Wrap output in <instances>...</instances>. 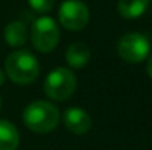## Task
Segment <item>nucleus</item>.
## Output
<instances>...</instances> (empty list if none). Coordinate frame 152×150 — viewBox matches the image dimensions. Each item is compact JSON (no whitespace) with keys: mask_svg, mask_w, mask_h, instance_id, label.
<instances>
[{"mask_svg":"<svg viewBox=\"0 0 152 150\" xmlns=\"http://www.w3.org/2000/svg\"><path fill=\"white\" fill-rule=\"evenodd\" d=\"M4 71L10 81L19 86H27L39 77L40 65L33 53L27 50H16L6 57Z\"/></svg>","mask_w":152,"mask_h":150,"instance_id":"1","label":"nucleus"},{"mask_svg":"<svg viewBox=\"0 0 152 150\" xmlns=\"http://www.w3.org/2000/svg\"><path fill=\"white\" fill-rule=\"evenodd\" d=\"M24 124L37 134H46L56 128L59 122L58 107L46 100H36L24 110Z\"/></svg>","mask_w":152,"mask_h":150,"instance_id":"2","label":"nucleus"},{"mask_svg":"<svg viewBox=\"0 0 152 150\" xmlns=\"http://www.w3.org/2000/svg\"><path fill=\"white\" fill-rule=\"evenodd\" d=\"M77 88L75 74L68 68H56L49 72L45 81V93L52 100L62 101L69 99Z\"/></svg>","mask_w":152,"mask_h":150,"instance_id":"3","label":"nucleus"},{"mask_svg":"<svg viewBox=\"0 0 152 150\" xmlns=\"http://www.w3.org/2000/svg\"><path fill=\"white\" fill-rule=\"evenodd\" d=\"M59 38L61 33L58 24L52 18L42 16L34 21L31 28V41L36 50L42 53H49L58 46Z\"/></svg>","mask_w":152,"mask_h":150,"instance_id":"4","label":"nucleus"},{"mask_svg":"<svg viewBox=\"0 0 152 150\" xmlns=\"http://www.w3.org/2000/svg\"><path fill=\"white\" fill-rule=\"evenodd\" d=\"M118 56L130 63H139L145 60L151 51V43L146 36L140 33L124 34L117 44Z\"/></svg>","mask_w":152,"mask_h":150,"instance_id":"5","label":"nucleus"},{"mask_svg":"<svg viewBox=\"0 0 152 150\" xmlns=\"http://www.w3.org/2000/svg\"><path fill=\"white\" fill-rule=\"evenodd\" d=\"M58 16L62 27L69 31H80L89 24L90 12L86 3L80 0H66L61 4Z\"/></svg>","mask_w":152,"mask_h":150,"instance_id":"6","label":"nucleus"},{"mask_svg":"<svg viewBox=\"0 0 152 150\" xmlns=\"http://www.w3.org/2000/svg\"><path fill=\"white\" fill-rule=\"evenodd\" d=\"M64 125L65 128L77 136L86 134L90 128H92V116L81 107H69L64 112Z\"/></svg>","mask_w":152,"mask_h":150,"instance_id":"7","label":"nucleus"},{"mask_svg":"<svg viewBox=\"0 0 152 150\" xmlns=\"http://www.w3.org/2000/svg\"><path fill=\"white\" fill-rule=\"evenodd\" d=\"M90 56H92V51L90 47L81 41L78 43H72L65 53V59H66V63L74 68V69H81L84 68L89 60H90Z\"/></svg>","mask_w":152,"mask_h":150,"instance_id":"8","label":"nucleus"},{"mask_svg":"<svg viewBox=\"0 0 152 150\" xmlns=\"http://www.w3.org/2000/svg\"><path fill=\"white\" fill-rule=\"evenodd\" d=\"M28 40V30L24 22L13 21L4 28V41L10 47H21Z\"/></svg>","mask_w":152,"mask_h":150,"instance_id":"9","label":"nucleus"},{"mask_svg":"<svg viewBox=\"0 0 152 150\" xmlns=\"http://www.w3.org/2000/svg\"><path fill=\"white\" fill-rule=\"evenodd\" d=\"M19 146V133L16 127L0 119V150H16Z\"/></svg>","mask_w":152,"mask_h":150,"instance_id":"10","label":"nucleus"},{"mask_svg":"<svg viewBox=\"0 0 152 150\" xmlns=\"http://www.w3.org/2000/svg\"><path fill=\"white\" fill-rule=\"evenodd\" d=\"M149 6V0H118V13L126 19L140 18Z\"/></svg>","mask_w":152,"mask_h":150,"instance_id":"11","label":"nucleus"},{"mask_svg":"<svg viewBox=\"0 0 152 150\" xmlns=\"http://www.w3.org/2000/svg\"><path fill=\"white\" fill-rule=\"evenodd\" d=\"M31 9L37 13H48L55 6V0H28Z\"/></svg>","mask_w":152,"mask_h":150,"instance_id":"12","label":"nucleus"},{"mask_svg":"<svg viewBox=\"0 0 152 150\" xmlns=\"http://www.w3.org/2000/svg\"><path fill=\"white\" fill-rule=\"evenodd\" d=\"M146 72H148L149 78L152 80V56H149V60H148V65H146Z\"/></svg>","mask_w":152,"mask_h":150,"instance_id":"13","label":"nucleus"},{"mask_svg":"<svg viewBox=\"0 0 152 150\" xmlns=\"http://www.w3.org/2000/svg\"><path fill=\"white\" fill-rule=\"evenodd\" d=\"M4 84V72L0 69V86H3Z\"/></svg>","mask_w":152,"mask_h":150,"instance_id":"14","label":"nucleus"},{"mask_svg":"<svg viewBox=\"0 0 152 150\" xmlns=\"http://www.w3.org/2000/svg\"><path fill=\"white\" fill-rule=\"evenodd\" d=\"M0 109H1V97H0Z\"/></svg>","mask_w":152,"mask_h":150,"instance_id":"15","label":"nucleus"}]
</instances>
